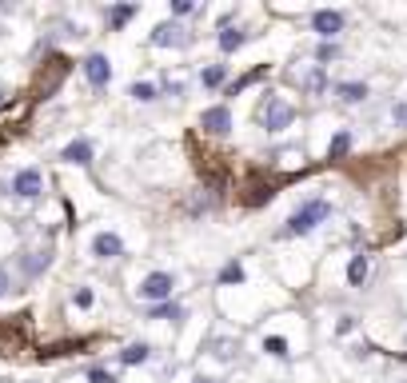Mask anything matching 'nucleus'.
Instances as JSON below:
<instances>
[{"label":"nucleus","mask_w":407,"mask_h":383,"mask_svg":"<svg viewBox=\"0 0 407 383\" xmlns=\"http://www.w3.org/2000/svg\"><path fill=\"white\" fill-rule=\"evenodd\" d=\"M327 216H332V204H327V200H307L304 208H295V212H292L287 232H292V236H307L316 224H324Z\"/></svg>","instance_id":"obj_1"},{"label":"nucleus","mask_w":407,"mask_h":383,"mask_svg":"<svg viewBox=\"0 0 407 383\" xmlns=\"http://www.w3.org/2000/svg\"><path fill=\"white\" fill-rule=\"evenodd\" d=\"M172 288H176L172 272H152V276H144V283L136 288V292H140V300H148V303H164V300H172Z\"/></svg>","instance_id":"obj_2"},{"label":"nucleus","mask_w":407,"mask_h":383,"mask_svg":"<svg viewBox=\"0 0 407 383\" xmlns=\"http://www.w3.org/2000/svg\"><path fill=\"white\" fill-rule=\"evenodd\" d=\"M292 120H295V108L284 104V100H275V96L264 104V112H260V124H264L268 132H284Z\"/></svg>","instance_id":"obj_3"},{"label":"nucleus","mask_w":407,"mask_h":383,"mask_svg":"<svg viewBox=\"0 0 407 383\" xmlns=\"http://www.w3.org/2000/svg\"><path fill=\"white\" fill-rule=\"evenodd\" d=\"M12 192L21 196V200H36L44 192V176H41V168H21L16 176H12Z\"/></svg>","instance_id":"obj_4"},{"label":"nucleus","mask_w":407,"mask_h":383,"mask_svg":"<svg viewBox=\"0 0 407 383\" xmlns=\"http://www.w3.org/2000/svg\"><path fill=\"white\" fill-rule=\"evenodd\" d=\"M152 44H156V48H188L192 36H188L180 24H160V28L152 32Z\"/></svg>","instance_id":"obj_5"},{"label":"nucleus","mask_w":407,"mask_h":383,"mask_svg":"<svg viewBox=\"0 0 407 383\" xmlns=\"http://www.w3.org/2000/svg\"><path fill=\"white\" fill-rule=\"evenodd\" d=\"M84 76H88V84H92V88H104V84L112 80V64H108V56L92 52L88 61H84Z\"/></svg>","instance_id":"obj_6"},{"label":"nucleus","mask_w":407,"mask_h":383,"mask_svg":"<svg viewBox=\"0 0 407 383\" xmlns=\"http://www.w3.org/2000/svg\"><path fill=\"white\" fill-rule=\"evenodd\" d=\"M200 128L212 132V136H228V132H232V112H228L224 104H220V108H208L200 116Z\"/></svg>","instance_id":"obj_7"},{"label":"nucleus","mask_w":407,"mask_h":383,"mask_svg":"<svg viewBox=\"0 0 407 383\" xmlns=\"http://www.w3.org/2000/svg\"><path fill=\"white\" fill-rule=\"evenodd\" d=\"M312 28L324 36V41H332L339 28H344V12H336V9H319L316 16H312Z\"/></svg>","instance_id":"obj_8"},{"label":"nucleus","mask_w":407,"mask_h":383,"mask_svg":"<svg viewBox=\"0 0 407 383\" xmlns=\"http://www.w3.org/2000/svg\"><path fill=\"white\" fill-rule=\"evenodd\" d=\"M92 256L96 260H116V256H124V240L116 232H100L92 240Z\"/></svg>","instance_id":"obj_9"},{"label":"nucleus","mask_w":407,"mask_h":383,"mask_svg":"<svg viewBox=\"0 0 407 383\" xmlns=\"http://www.w3.org/2000/svg\"><path fill=\"white\" fill-rule=\"evenodd\" d=\"M60 160H68V164H92V144L88 140H72L68 148L60 152Z\"/></svg>","instance_id":"obj_10"},{"label":"nucleus","mask_w":407,"mask_h":383,"mask_svg":"<svg viewBox=\"0 0 407 383\" xmlns=\"http://www.w3.org/2000/svg\"><path fill=\"white\" fill-rule=\"evenodd\" d=\"M367 276H371V263H367V256H352V263H347V283H352V288H359Z\"/></svg>","instance_id":"obj_11"},{"label":"nucleus","mask_w":407,"mask_h":383,"mask_svg":"<svg viewBox=\"0 0 407 383\" xmlns=\"http://www.w3.org/2000/svg\"><path fill=\"white\" fill-rule=\"evenodd\" d=\"M336 96H344L347 104H359V100H367V84H359V80H344V84H336Z\"/></svg>","instance_id":"obj_12"},{"label":"nucleus","mask_w":407,"mask_h":383,"mask_svg":"<svg viewBox=\"0 0 407 383\" xmlns=\"http://www.w3.org/2000/svg\"><path fill=\"white\" fill-rule=\"evenodd\" d=\"M208 347H212V355H216V360H232V355L240 352V343H236V340H228V335H216V340L208 343Z\"/></svg>","instance_id":"obj_13"},{"label":"nucleus","mask_w":407,"mask_h":383,"mask_svg":"<svg viewBox=\"0 0 407 383\" xmlns=\"http://www.w3.org/2000/svg\"><path fill=\"white\" fill-rule=\"evenodd\" d=\"M347 152H352V132H336V136H332V144H327V156H332V160H339V156H347Z\"/></svg>","instance_id":"obj_14"},{"label":"nucleus","mask_w":407,"mask_h":383,"mask_svg":"<svg viewBox=\"0 0 407 383\" xmlns=\"http://www.w3.org/2000/svg\"><path fill=\"white\" fill-rule=\"evenodd\" d=\"M244 41H248L244 28H224V32H220V48H224V52H236Z\"/></svg>","instance_id":"obj_15"},{"label":"nucleus","mask_w":407,"mask_h":383,"mask_svg":"<svg viewBox=\"0 0 407 383\" xmlns=\"http://www.w3.org/2000/svg\"><path fill=\"white\" fill-rule=\"evenodd\" d=\"M144 360H148V343H128L120 352V363H128V367H132V363H144Z\"/></svg>","instance_id":"obj_16"},{"label":"nucleus","mask_w":407,"mask_h":383,"mask_svg":"<svg viewBox=\"0 0 407 383\" xmlns=\"http://www.w3.org/2000/svg\"><path fill=\"white\" fill-rule=\"evenodd\" d=\"M128 96H132V100H140V104H152V100H156V84H148V80H136L132 88H128Z\"/></svg>","instance_id":"obj_17"},{"label":"nucleus","mask_w":407,"mask_h":383,"mask_svg":"<svg viewBox=\"0 0 407 383\" xmlns=\"http://www.w3.org/2000/svg\"><path fill=\"white\" fill-rule=\"evenodd\" d=\"M224 76H228L224 64H212V68L200 72V84H204V88H220V84H224Z\"/></svg>","instance_id":"obj_18"},{"label":"nucleus","mask_w":407,"mask_h":383,"mask_svg":"<svg viewBox=\"0 0 407 383\" xmlns=\"http://www.w3.org/2000/svg\"><path fill=\"white\" fill-rule=\"evenodd\" d=\"M136 16V4H116L112 12H108V24H112V28H120V24H128Z\"/></svg>","instance_id":"obj_19"},{"label":"nucleus","mask_w":407,"mask_h":383,"mask_svg":"<svg viewBox=\"0 0 407 383\" xmlns=\"http://www.w3.org/2000/svg\"><path fill=\"white\" fill-rule=\"evenodd\" d=\"M152 320H184V308H180V303H156Z\"/></svg>","instance_id":"obj_20"},{"label":"nucleus","mask_w":407,"mask_h":383,"mask_svg":"<svg viewBox=\"0 0 407 383\" xmlns=\"http://www.w3.org/2000/svg\"><path fill=\"white\" fill-rule=\"evenodd\" d=\"M220 283H244V268H240V263H224Z\"/></svg>","instance_id":"obj_21"},{"label":"nucleus","mask_w":407,"mask_h":383,"mask_svg":"<svg viewBox=\"0 0 407 383\" xmlns=\"http://www.w3.org/2000/svg\"><path fill=\"white\" fill-rule=\"evenodd\" d=\"M264 352H268V355H275V360H284V355H287V340L272 335V340H264Z\"/></svg>","instance_id":"obj_22"},{"label":"nucleus","mask_w":407,"mask_h":383,"mask_svg":"<svg viewBox=\"0 0 407 383\" xmlns=\"http://www.w3.org/2000/svg\"><path fill=\"white\" fill-rule=\"evenodd\" d=\"M336 56H339L336 41H324V44H319V48H316V61H319V64H327V61H336Z\"/></svg>","instance_id":"obj_23"},{"label":"nucleus","mask_w":407,"mask_h":383,"mask_svg":"<svg viewBox=\"0 0 407 383\" xmlns=\"http://www.w3.org/2000/svg\"><path fill=\"white\" fill-rule=\"evenodd\" d=\"M72 303H76V308H92V292H88V288H76Z\"/></svg>","instance_id":"obj_24"},{"label":"nucleus","mask_w":407,"mask_h":383,"mask_svg":"<svg viewBox=\"0 0 407 383\" xmlns=\"http://www.w3.org/2000/svg\"><path fill=\"white\" fill-rule=\"evenodd\" d=\"M391 120H396L399 128H407V104H396V108H391Z\"/></svg>","instance_id":"obj_25"},{"label":"nucleus","mask_w":407,"mask_h":383,"mask_svg":"<svg viewBox=\"0 0 407 383\" xmlns=\"http://www.w3.org/2000/svg\"><path fill=\"white\" fill-rule=\"evenodd\" d=\"M88 383H116V379H112L108 372H100V367H92V372H88Z\"/></svg>","instance_id":"obj_26"},{"label":"nucleus","mask_w":407,"mask_h":383,"mask_svg":"<svg viewBox=\"0 0 407 383\" xmlns=\"http://www.w3.org/2000/svg\"><path fill=\"white\" fill-rule=\"evenodd\" d=\"M192 9H196L192 0H176V4H172V12H176V16H188Z\"/></svg>","instance_id":"obj_27"},{"label":"nucleus","mask_w":407,"mask_h":383,"mask_svg":"<svg viewBox=\"0 0 407 383\" xmlns=\"http://www.w3.org/2000/svg\"><path fill=\"white\" fill-rule=\"evenodd\" d=\"M324 88V72H312V76H307V92H319Z\"/></svg>","instance_id":"obj_28"},{"label":"nucleus","mask_w":407,"mask_h":383,"mask_svg":"<svg viewBox=\"0 0 407 383\" xmlns=\"http://www.w3.org/2000/svg\"><path fill=\"white\" fill-rule=\"evenodd\" d=\"M4 292H9V272L0 268V300H4Z\"/></svg>","instance_id":"obj_29"},{"label":"nucleus","mask_w":407,"mask_h":383,"mask_svg":"<svg viewBox=\"0 0 407 383\" xmlns=\"http://www.w3.org/2000/svg\"><path fill=\"white\" fill-rule=\"evenodd\" d=\"M196 383H216V379H208V375H200V379H196Z\"/></svg>","instance_id":"obj_30"},{"label":"nucleus","mask_w":407,"mask_h":383,"mask_svg":"<svg viewBox=\"0 0 407 383\" xmlns=\"http://www.w3.org/2000/svg\"><path fill=\"white\" fill-rule=\"evenodd\" d=\"M0 100H4V92H0Z\"/></svg>","instance_id":"obj_31"}]
</instances>
